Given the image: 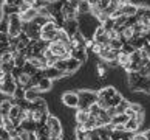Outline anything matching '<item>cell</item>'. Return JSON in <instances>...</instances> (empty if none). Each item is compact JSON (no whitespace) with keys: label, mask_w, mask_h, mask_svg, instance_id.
<instances>
[{"label":"cell","mask_w":150,"mask_h":140,"mask_svg":"<svg viewBox=\"0 0 150 140\" xmlns=\"http://www.w3.org/2000/svg\"><path fill=\"white\" fill-rule=\"evenodd\" d=\"M122 100H124V98H122V95H121L119 92H116V93L113 95V97L108 100V103H110V108H116V106H118V104L122 101Z\"/></svg>","instance_id":"obj_26"},{"label":"cell","mask_w":150,"mask_h":140,"mask_svg":"<svg viewBox=\"0 0 150 140\" xmlns=\"http://www.w3.org/2000/svg\"><path fill=\"white\" fill-rule=\"evenodd\" d=\"M93 41L96 44H99L101 47H107L110 44V34L102 28V25H99L96 28V31H94V34H93Z\"/></svg>","instance_id":"obj_5"},{"label":"cell","mask_w":150,"mask_h":140,"mask_svg":"<svg viewBox=\"0 0 150 140\" xmlns=\"http://www.w3.org/2000/svg\"><path fill=\"white\" fill-rule=\"evenodd\" d=\"M22 31H23V24L19 14H11L8 17V37H19Z\"/></svg>","instance_id":"obj_2"},{"label":"cell","mask_w":150,"mask_h":140,"mask_svg":"<svg viewBox=\"0 0 150 140\" xmlns=\"http://www.w3.org/2000/svg\"><path fill=\"white\" fill-rule=\"evenodd\" d=\"M116 62H118V65H121L124 70H127L129 65H130V55H127L121 50V52L118 53V58H116Z\"/></svg>","instance_id":"obj_13"},{"label":"cell","mask_w":150,"mask_h":140,"mask_svg":"<svg viewBox=\"0 0 150 140\" xmlns=\"http://www.w3.org/2000/svg\"><path fill=\"white\" fill-rule=\"evenodd\" d=\"M116 92H118V90H116V89H115L113 86H107V87L101 89V90L98 92V95H99V97H104L105 100H110V98H112Z\"/></svg>","instance_id":"obj_17"},{"label":"cell","mask_w":150,"mask_h":140,"mask_svg":"<svg viewBox=\"0 0 150 140\" xmlns=\"http://www.w3.org/2000/svg\"><path fill=\"white\" fill-rule=\"evenodd\" d=\"M98 76L99 78H105V76H107V65H105L104 61L98 62Z\"/></svg>","instance_id":"obj_28"},{"label":"cell","mask_w":150,"mask_h":140,"mask_svg":"<svg viewBox=\"0 0 150 140\" xmlns=\"http://www.w3.org/2000/svg\"><path fill=\"white\" fill-rule=\"evenodd\" d=\"M62 30L71 37L73 34H76V33L79 31V25H77V20H76V19H74V20H65V22H64V28H62Z\"/></svg>","instance_id":"obj_11"},{"label":"cell","mask_w":150,"mask_h":140,"mask_svg":"<svg viewBox=\"0 0 150 140\" xmlns=\"http://www.w3.org/2000/svg\"><path fill=\"white\" fill-rule=\"evenodd\" d=\"M67 73L65 72H60V70H57L56 67H48L47 70H43V76L45 78H48V80H56V78H62V76H65Z\"/></svg>","instance_id":"obj_12"},{"label":"cell","mask_w":150,"mask_h":140,"mask_svg":"<svg viewBox=\"0 0 150 140\" xmlns=\"http://www.w3.org/2000/svg\"><path fill=\"white\" fill-rule=\"evenodd\" d=\"M30 8H33L31 2H26V0H23V2L19 5V14H20V13H23V11H26V9H30Z\"/></svg>","instance_id":"obj_30"},{"label":"cell","mask_w":150,"mask_h":140,"mask_svg":"<svg viewBox=\"0 0 150 140\" xmlns=\"http://www.w3.org/2000/svg\"><path fill=\"white\" fill-rule=\"evenodd\" d=\"M133 140H147V137H146V134H144V132H135Z\"/></svg>","instance_id":"obj_35"},{"label":"cell","mask_w":150,"mask_h":140,"mask_svg":"<svg viewBox=\"0 0 150 140\" xmlns=\"http://www.w3.org/2000/svg\"><path fill=\"white\" fill-rule=\"evenodd\" d=\"M77 95H79V106H77V109L88 111V108L91 104H94L98 101V93L90 92V90H81Z\"/></svg>","instance_id":"obj_3"},{"label":"cell","mask_w":150,"mask_h":140,"mask_svg":"<svg viewBox=\"0 0 150 140\" xmlns=\"http://www.w3.org/2000/svg\"><path fill=\"white\" fill-rule=\"evenodd\" d=\"M31 5H33V8H34V9L39 11V9L48 8V6H50V2H48V0H34Z\"/></svg>","instance_id":"obj_25"},{"label":"cell","mask_w":150,"mask_h":140,"mask_svg":"<svg viewBox=\"0 0 150 140\" xmlns=\"http://www.w3.org/2000/svg\"><path fill=\"white\" fill-rule=\"evenodd\" d=\"M0 139L2 140H11V136H9V132L5 129L3 126H0Z\"/></svg>","instance_id":"obj_32"},{"label":"cell","mask_w":150,"mask_h":140,"mask_svg":"<svg viewBox=\"0 0 150 140\" xmlns=\"http://www.w3.org/2000/svg\"><path fill=\"white\" fill-rule=\"evenodd\" d=\"M127 121H129V117H127L125 114H118V115H115L112 118L110 125H113V126H116V125H125Z\"/></svg>","instance_id":"obj_22"},{"label":"cell","mask_w":150,"mask_h":140,"mask_svg":"<svg viewBox=\"0 0 150 140\" xmlns=\"http://www.w3.org/2000/svg\"><path fill=\"white\" fill-rule=\"evenodd\" d=\"M136 19H138V22H139V24H142L144 27L150 28V8H147V6H138Z\"/></svg>","instance_id":"obj_8"},{"label":"cell","mask_w":150,"mask_h":140,"mask_svg":"<svg viewBox=\"0 0 150 140\" xmlns=\"http://www.w3.org/2000/svg\"><path fill=\"white\" fill-rule=\"evenodd\" d=\"M39 89L37 87H31V89H28V90H25V100L26 101H30V103H33V101H36L37 98H40L39 97Z\"/></svg>","instance_id":"obj_15"},{"label":"cell","mask_w":150,"mask_h":140,"mask_svg":"<svg viewBox=\"0 0 150 140\" xmlns=\"http://www.w3.org/2000/svg\"><path fill=\"white\" fill-rule=\"evenodd\" d=\"M139 123L136 121V118H129V121L125 123V131H129V132H138V129H139Z\"/></svg>","instance_id":"obj_21"},{"label":"cell","mask_w":150,"mask_h":140,"mask_svg":"<svg viewBox=\"0 0 150 140\" xmlns=\"http://www.w3.org/2000/svg\"><path fill=\"white\" fill-rule=\"evenodd\" d=\"M11 108H13V101L9 100H3L2 103H0V117H8Z\"/></svg>","instance_id":"obj_16"},{"label":"cell","mask_w":150,"mask_h":140,"mask_svg":"<svg viewBox=\"0 0 150 140\" xmlns=\"http://www.w3.org/2000/svg\"><path fill=\"white\" fill-rule=\"evenodd\" d=\"M62 101L65 106H68V108H76L79 106V95L76 92H65L62 95Z\"/></svg>","instance_id":"obj_9"},{"label":"cell","mask_w":150,"mask_h":140,"mask_svg":"<svg viewBox=\"0 0 150 140\" xmlns=\"http://www.w3.org/2000/svg\"><path fill=\"white\" fill-rule=\"evenodd\" d=\"M144 134H146V137H147V140H150V129H149V131H146V132H144Z\"/></svg>","instance_id":"obj_36"},{"label":"cell","mask_w":150,"mask_h":140,"mask_svg":"<svg viewBox=\"0 0 150 140\" xmlns=\"http://www.w3.org/2000/svg\"><path fill=\"white\" fill-rule=\"evenodd\" d=\"M2 126H3L8 132H13V131L17 129V128H16V125L13 123V120H11L9 117H2Z\"/></svg>","instance_id":"obj_23"},{"label":"cell","mask_w":150,"mask_h":140,"mask_svg":"<svg viewBox=\"0 0 150 140\" xmlns=\"http://www.w3.org/2000/svg\"><path fill=\"white\" fill-rule=\"evenodd\" d=\"M79 67H81V62H79V61H76V59H73V58L67 59V75L74 73V72L79 69Z\"/></svg>","instance_id":"obj_18"},{"label":"cell","mask_w":150,"mask_h":140,"mask_svg":"<svg viewBox=\"0 0 150 140\" xmlns=\"http://www.w3.org/2000/svg\"><path fill=\"white\" fill-rule=\"evenodd\" d=\"M133 136H135L133 132L125 131V132H122V134H121V140H133Z\"/></svg>","instance_id":"obj_34"},{"label":"cell","mask_w":150,"mask_h":140,"mask_svg":"<svg viewBox=\"0 0 150 140\" xmlns=\"http://www.w3.org/2000/svg\"><path fill=\"white\" fill-rule=\"evenodd\" d=\"M16 89H17V84H16L14 78L11 73H5L2 81H0V92L5 93V95H9V97H13Z\"/></svg>","instance_id":"obj_4"},{"label":"cell","mask_w":150,"mask_h":140,"mask_svg":"<svg viewBox=\"0 0 150 140\" xmlns=\"http://www.w3.org/2000/svg\"><path fill=\"white\" fill-rule=\"evenodd\" d=\"M71 58L79 62H84L87 59V50H71Z\"/></svg>","instance_id":"obj_19"},{"label":"cell","mask_w":150,"mask_h":140,"mask_svg":"<svg viewBox=\"0 0 150 140\" xmlns=\"http://www.w3.org/2000/svg\"><path fill=\"white\" fill-rule=\"evenodd\" d=\"M130 104H132V103H129V101L124 98V100H122V101L115 108V109H116V115H118V114H125V111L130 108Z\"/></svg>","instance_id":"obj_24"},{"label":"cell","mask_w":150,"mask_h":140,"mask_svg":"<svg viewBox=\"0 0 150 140\" xmlns=\"http://www.w3.org/2000/svg\"><path fill=\"white\" fill-rule=\"evenodd\" d=\"M60 14H62L64 20H74L77 17V9L68 2V0H65L62 8H60Z\"/></svg>","instance_id":"obj_7"},{"label":"cell","mask_w":150,"mask_h":140,"mask_svg":"<svg viewBox=\"0 0 150 140\" xmlns=\"http://www.w3.org/2000/svg\"><path fill=\"white\" fill-rule=\"evenodd\" d=\"M13 97H14L16 100H23V98H25V90H23L22 87H17V89H16V92H14Z\"/></svg>","instance_id":"obj_31"},{"label":"cell","mask_w":150,"mask_h":140,"mask_svg":"<svg viewBox=\"0 0 150 140\" xmlns=\"http://www.w3.org/2000/svg\"><path fill=\"white\" fill-rule=\"evenodd\" d=\"M23 2V0H5V5H8V6H17Z\"/></svg>","instance_id":"obj_33"},{"label":"cell","mask_w":150,"mask_h":140,"mask_svg":"<svg viewBox=\"0 0 150 140\" xmlns=\"http://www.w3.org/2000/svg\"><path fill=\"white\" fill-rule=\"evenodd\" d=\"M50 140H62V137H50Z\"/></svg>","instance_id":"obj_37"},{"label":"cell","mask_w":150,"mask_h":140,"mask_svg":"<svg viewBox=\"0 0 150 140\" xmlns=\"http://www.w3.org/2000/svg\"><path fill=\"white\" fill-rule=\"evenodd\" d=\"M37 16H39V11L34 8H30V9L23 11V13H20L19 17L22 20V24H31V22H34L37 19Z\"/></svg>","instance_id":"obj_10"},{"label":"cell","mask_w":150,"mask_h":140,"mask_svg":"<svg viewBox=\"0 0 150 140\" xmlns=\"http://www.w3.org/2000/svg\"><path fill=\"white\" fill-rule=\"evenodd\" d=\"M60 28L57 27V24L54 20H48L47 24H43L42 28H40V41L43 42H53L57 39V34H59Z\"/></svg>","instance_id":"obj_1"},{"label":"cell","mask_w":150,"mask_h":140,"mask_svg":"<svg viewBox=\"0 0 150 140\" xmlns=\"http://www.w3.org/2000/svg\"><path fill=\"white\" fill-rule=\"evenodd\" d=\"M141 78V75L138 73V72H129V83H130V86H133L138 80Z\"/></svg>","instance_id":"obj_29"},{"label":"cell","mask_w":150,"mask_h":140,"mask_svg":"<svg viewBox=\"0 0 150 140\" xmlns=\"http://www.w3.org/2000/svg\"><path fill=\"white\" fill-rule=\"evenodd\" d=\"M88 118H90V112L85 111V109H77V112H76V123H77V126L85 125V123L88 121Z\"/></svg>","instance_id":"obj_14"},{"label":"cell","mask_w":150,"mask_h":140,"mask_svg":"<svg viewBox=\"0 0 150 140\" xmlns=\"http://www.w3.org/2000/svg\"><path fill=\"white\" fill-rule=\"evenodd\" d=\"M47 126L50 129V137H60L62 136V126H60V123L56 117L50 115L47 120Z\"/></svg>","instance_id":"obj_6"},{"label":"cell","mask_w":150,"mask_h":140,"mask_svg":"<svg viewBox=\"0 0 150 140\" xmlns=\"http://www.w3.org/2000/svg\"><path fill=\"white\" fill-rule=\"evenodd\" d=\"M87 13H90V5H88V2L81 0L79 6H77V14H87Z\"/></svg>","instance_id":"obj_27"},{"label":"cell","mask_w":150,"mask_h":140,"mask_svg":"<svg viewBox=\"0 0 150 140\" xmlns=\"http://www.w3.org/2000/svg\"><path fill=\"white\" fill-rule=\"evenodd\" d=\"M36 87L39 89V92H47V90H50V89H51V80H48V78L43 76L42 80L39 81V84H37Z\"/></svg>","instance_id":"obj_20"}]
</instances>
